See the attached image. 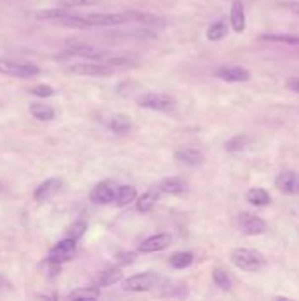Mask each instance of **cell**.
<instances>
[{
  "label": "cell",
  "mask_w": 299,
  "mask_h": 301,
  "mask_svg": "<svg viewBox=\"0 0 299 301\" xmlns=\"http://www.w3.org/2000/svg\"><path fill=\"white\" fill-rule=\"evenodd\" d=\"M231 262L241 271L248 273H255L259 269L264 268L266 259L259 250L253 249H234L231 252Z\"/></svg>",
  "instance_id": "6da1fadb"
},
{
  "label": "cell",
  "mask_w": 299,
  "mask_h": 301,
  "mask_svg": "<svg viewBox=\"0 0 299 301\" xmlns=\"http://www.w3.org/2000/svg\"><path fill=\"white\" fill-rule=\"evenodd\" d=\"M138 104L145 109L160 111V113H171L176 109V100L171 95L157 94V92H150V94L141 95L138 99Z\"/></svg>",
  "instance_id": "7a4b0ae2"
},
{
  "label": "cell",
  "mask_w": 299,
  "mask_h": 301,
  "mask_svg": "<svg viewBox=\"0 0 299 301\" xmlns=\"http://www.w3.org/2000/svg\"><path fill=\"white\" fill-rule=\"evenodd\" d=\"M0 72L12 78H34L41 72V69L34 63L16 62V60H0Z\"/></svg>",
  "instance_id": "3957f363"
},
{
  "label": "cell",
  "mask_w": 299,
  "mask_h": 301,
  "mask_svg": "<svg viewBox=\"0 0 299 301\" xmlns=\"http://www.w3.org/2000/svg\"><path fill=\"white\" fill-rule=\"evenodd\" d=\"M67 71L71 74L76 76H88V78H106V76L113 74L114 69L107 63H74L71 67H67Z\"/></svg>",
  "instance_id": "277c9868"
},
{
  "label": "cell",
  "mask_w": 299,
  "mask_h": 301,
  "mask_svg": "<svg viewBox=\"0 0 299 301\" xmlns=\"http://www.w3.org/2000/svg\"><path fill=\"white\" fill-rule=\"evenodd\" d=\"M158 282V277L151 271H145V273H138L134 277H129L123 282V289L130 291V293H143V291L153 289Z\"/></svg>",
  "instance_id": "5b68a950"
},
{
  "label": "cell",
  "mask_w": 299,
  "mask_h": 301,
  "mask_svg": "<svg viewBox=\"0 0 299 301\" xmlns=\"http://www.w3.org/2000/svg\"><path fill=\"white\" fill-rule=\"evenodd\" d=\"M90 27H114L130 21V12H102V14L85 16Z\"/></svg>",
  "instance_id": "8992f818"
},
{
  "label": "cell",
  "mask_w": 299,
  "mask_h": 301,
  "mask_svg": "<svg viewBox=\"0 0 299 301\" xmlns=\"http://www.w3.org/2000/svg\"><path fill=\"white\" fill-rule=\"evenodd\" d=\"M116 192H118V187L114 185V183L102 182L94 187L90 199L95 204H109V202L116 201Z\"/></svg>",
  "instance_id": "52a82bcc"
},
{
  "label": "cell",
  "mask_w": 299,
  "mask_h": 301,
  "mask_svg": "<svg viewBox=\"0 0 299 301\" xmlns=\"http://www.w3.org/2000/svg\"><path fill=\"white\" fill-rule=\"evenodd\" d=\"M238 224H240V227L245 233L252 234V236L266 233V229H268V226H266V222L262 218L253 213H248V211H243V213L238 215Z\"/></svg>",
  "instance_id": "ba28073f"
},
{
  "label": "cell",
  "mask_w": 299,
  "mask_h": 301,
  "mask_svg": "<svg viewBox=\"0 0 299 301\" xmlns=\"http://www.w3.org/2000/svg\"><path fill=\"white\" fill-rule=\"evenodd\" d=\"M76 252V240L74 238H65L62 242H58L50 252V261L51 262H63L69 261V259L74 255Z\"/></svg>",
  "instance_id": "9c48e42d"
},
{
  "label": "cell",
  "mask_w": 299,
  "mask_h": 301,
  "mask_svg": "<svg viewBox=\"0 0 299 301\" xmlns=\"http://www.w3.org/2000/svg\"><path fill=\"white\" fill-rule=\"evenodd\" d=\"M276 189L284 194H299V174L294 171H282L275 180Z\"/></svg>",
  "instance_id": "30bf717a"
},
{
  "label": "cell",
  "mask_w": 299,
  "mask_h": 301,
  "mask_svg": "<svg viewBox=\"0 0 299 301\" xmlns=\"http://www.w3.org/2000/svg\"><path fill=\"white\" fill-rule=\"evenodd\" d=\"M173 242V238L171 234L167 233H158V234H153V236L146 238L145 242L139 245V252L141 253H151V252H158V250H164L171 245Z\"/></svg>",
  "instance_id": "8fae6325"
},
{
  "label": "cell",
  "mask_w": 299,
  "mask_h": 301,
  "mask_svg": "<svg viewBox=\"0 0 299 301\" xmlns=\"http://www.w3.org/2000/svg\"><path fill=\"white\" fill-rule=\"evenodd\" d=\"M63 182L60 178H50V180H44L43 183H41L39 187L36 189V192H34V198L37 199L39 202L43 201H48L50 198H53V196L58 192L60 189H62Z\"/></svg>",
  "instance_id": "7c38bea8"
},
{
  "label": "cell",
  "mask_w": 299,
  "mask_h": 301,
  "mask_svg": "<svg viewBox=\"0 0 299 301\" xmlns=\"http://www.w3.org/2000/svg\"><path fill=\"white\" fill-rule=\"evenodd\" d=\"M217 76L224 81H229V83H245L252 78L250 71L243 67H220L217 71Z\"/></svg>",
  "instance_id": "4fadbf2b"
},
{
  "label": "cell",
  "mask_w": 299,
  "mask_h": 301,
  "mask_svg": "<svg viewBox=\"0 0 299 301\" xmlns=\"http://www.w3.org/2000/svg\"><path fill=\"white\" fill-rule=\"evenodd\" d=\"M176 158L181 164H185V166L196 167V166H199V164H202V160H204V153H202L201 150L194 148V147H185V148H181V150L176 151Z\"/></svg>",
  "instance_id": "5bb4252c"
},
{
  "label": "cell",
  "mask_w": 299,
  "mask_h": 301,
  "mask_svg": "<svg viewBox=\"0 0 299 301\" xmlns=\"http://www.w3.org/2000/svg\"><path fill=\"white\" fill-rule=\"evenodd\" d=\"M162 194H164V192H162L160 185L148 189V190L145 192V194H143L141 198H139V201H138V210L143 211V213H146V211H150V210H153L155 204H157V201L160 199Z\"/></svg>",
  "instance_id": "9a60e30c"
},
{
  "label": "cell",
  "mask_w": 299,
  "mask_h": 301,
  "mask_svg": "<svg viewBox=\"0 0 299 301\" xmlns=\"http://www.w3.org/2000/svg\"><path fill=\"white\" fill-rule=\"evenodd\" d=\"M69 53H71V55L85 56V58H90V60H102L104 56H106V53L100 51L99 48L88 46V44H72V46H69Z\"/></svg>",
  "instance_id": "2e32d148"
},
{
  "label": "cell",
  "mask_w": 299,
  "mask_h": 301,
  "mask_svg": "<svg viewBox=\"0 0 299 301\" xmlns=\"http://www.w3.org/2000/svg\"><path fill=\"white\" fill-rule=\"evenodd\" d=\"M231 27L234 32L241 34L247 27V21H245V7L240 0H236L231 7Z\"/></svg>",
  "instance_id": "e0dca14e"
},
{
  "label": "cell",
  "mask_w": 299,
  "mask_h": 301,
  "mask_svg": "<svg viewBox=\"0 0 299 301\" xmlns=\"http://www.w3.org/2000/svg\"><path fill=\"white\" fill-rule=\"evenodd\" d=\"M130 12V21H138L141 25H153V27H160L165 25L164 18L157 14H151V12H139V11H129Z\"/></svg>",
  "instance_id": "ac0fdd59"
},
{
  "label": "cell",
  "mask_w": 299,
  "mask_h": 301,
  "mask_svg": "<svg viewBox=\"0 0 299 301\" xmlns=\"http://www.w3.org/2000/svg\"><path fill=\"white\" fill-rule=\"evenodd\" d=\"M187 182L185 180H181V178H165L164 182L160 183V189L164 194H183L187 190Z\"/></svg>",
  "instance_id": "d6986e66"
},
{
  "label": "cell",
  "mask_w": 299,
  "mask_h": 301,
  "mask_svg": "<svg viewBox=\"0 0 299 301\" xmlns=\"http://www.w3.org/2000/svg\"><path fill=\"white\" fill-rule=\"evenodd\" d=\"M67 14H69L67 9L60 7L58 5L56 9H44V11H37L32 16L39 21H58V20H62L63 16H67Z\"/></svg>",
  "instance_id": "ffe728a7"
},
{
  "label": "cell",
  "mask_w": 299,
  "mask_h": 301,
  "mask_svg": "<svg viewBox=\"0 0 299 301\" xmlns=\"http://www.w3.org/2000/svg\"><path fill=\"white\" fill-rule=\"evenodd\" d=\"M28 111H30V115L34 116V118L41 120V122H51V120L55 118L53 107L46 106V104H30Z\"/></svg>",
  "instance_id": "44dd1931"
},
{
  "label": "cell",
  "mask_w": 299,
  "mask_h": 301,
  "mask_svg": "<svg viewBox=\"0 0 299 301\" xmlns=\"http://www.w3.org/2000/svg\"><path fill=\"white\" fill-rule=\"evenodd\" d=\"M247 201L252 202V204H255V206H266V204H269L271 198H269V194L264 189L253 187V189H250L247 192Z\"/></svg>",
  "instance_id": "7402d4cb"
},
{
  "label": "cell",
  "mask_w": 299,
  "mask_h": 301,
  "mask_svg": "<svg viewBox=\"0 0 299 301\" xmlns=\"http://www.w3.org/2000/svg\"><path fill=\"white\" fill-rule=\"evenodd\" d=\"M109 127H111V131L116 132V134H125V132L130 131L132 123H130L129 116H125V115H114L113 118L109 120Z\"/></svg>",
  "instance_id": "603a6c76"
},
{
  "label": "cell",
  "mask_w": 299,
  "mask_h": 301,
  "mask_svg": "<svg viewBox=\"0 0 299 301\" xmlns=\"http://www.w3.org/2000/svg\"><path fill=\"white\" fill-rule=\"evenodd\" d=\"M262 41H271V43H284V44H299V36H294V34H264L260 36Z\"/></svg>",
  "instance_id": "cb8c5ba5"
},
{
  "label": "cell",
  "mask_w": 299,
  "mask_h": 301,
  "mask_svg": "<svg viewBox=\"0 0 299 301\" xmlns=\"http://www.w3.org/2000/svg\"><path fill=\"white\" fill-rule=\"evenodd\" d=\"M136 199V189L130 185L118 187V192H116V204L125 206L129 202H132Z\"/></svg>",
  "instance_id": "d4e9b609"
},
{
  "label": "cell",
  "mask_w": 299,
  "mask_h": 301,
  "mask_svg": "<svg viewBox=\"0 0 299 301\" xmlns=\"http://www.w3.org/2000/svg\"><path fill=\"white\" fill-rule=\"evenodd\" d=\"M252 141V138L247 134H240V136H234L232 139H229L225 143V150L227 151H240L243 150L245 147H248V143Z\"/></svg>",
  "instance_id": "484cf974"
},
{
  "label": "cell",
  "mask_w": 299,
  "mask_h": 301,
  "mask_svg": "<svg viewBox=\"0 0 299 301\" xmlns=\"http://www.w3.org/2000/svg\"><path fill=\"white\" fill-rule=\"evenodd\" d=\"M192 262H194V255L190 252H176L173 257H171V266L176 269L189 268Z\"/></svg>",
  "instance_id": "4316f807"
},
{
  "label": "cell",
  "mask_w": 299,
  "mask_h": 301,
  "mask_svg": "<svg viewBox=\"0 0 299 301\" xmlns=\"http://www.w3.org/2000/svg\"><path fill=\"white\" fill-rule=\"evenodd\" d=\"M122 271L120 269H107V271H104L100 277H99V285L100 287H107V285H113L116 284V282L122 280Z\"/></svg>",
  "instance_id": "83f0119b"
},
{
  "label": "cell",
  "mask_w": 299,
  "mask_h": 301,
  "mask_svg": "<svg viewBox=\"0 0 299 301\" xmlns=\"http://www.w3.org/2000/svg\"><path fill=\"white\" fill-rule=\"evenodd\" d=\"M100 0H58L60 7L72 9V7H88V5L99 4Z\"/></svg>",
  "instance_id": "f1b7e54d"
},
{
  "label": "cell",
  "mask_w": 299,
  "mask_h": 301,
  "mask_svg": "<svg viewBox=\"0 0 299 301\" xmlns=\"http://www.w3.org/2000/svg\"><path fill=\"white\" fill-rule=\"evenodd\" d=\"M71 300H95L99 298V291L94 289V287H87V289H78L74 293L69 294Z\"/></svg>",
  "instance_id": "f546056e"
},
{
  "label": "cell",
  "mask_w": 299,
  "mask_h": 301,
  "mask_svg": "<svg viewBox=\"0 0 299 301\" xmlns=\"http://www.w3.org/2000/svg\"><path fill=\"white\" fill-rule=\"evenodd\" d=\"M227 34V28L222 21H217V23H213L211 27L208 28V39L209 41H218Z\"/></svg>",
  "instance_id": "4dcf8cb0"
},
{
  "label": "cell",
  "mask_w": 299,
  "mask_h": 301,
  "mask_svg": "<svg viewBox=\"0 0 299 301\" xmlns=\"http://www.w3.org/2000/svg\"><path fill=\"white\" fill-rule=\"evenodd\" d=\"M213 282L222 289H231V278H229V275L225 273L224 269H215L213 271Z\"/></svg>",
  "instance_id": "1f68e13d"
},
{
  "label": "cell",
  "mask_w": 299,
  "mask_h": 301,
  "mask_svg": "<svg viewBox=\"0 0 299 301\" xmlns=\"http://www.w3.org/2000/svg\"><path fill=\"white\" fill-rule=\"evenodd\" d=\"M106 63L107 65H111L113 69H129V67H136V65H138L134 58H122V56L107 60Z\"/></svg>",
  "instance_id": "d6a6232c"
},
{
  "label": "cell",
  "mask_w": 299,
  "mask_h": 301,
  "mask_svg": "<svg viewBox=\"0 0 299 301\" xmlns=\"http://www.w3.org/2000/svg\"><path fill=\"white\" fill-rule=\"evenodd\" d=\"M32 94L34 95H41V97H50V95L55 94L51 87H48V85H39V87L32 88Z\"/></svg>",
  "instance_id": "836d02e7"
},
{
  "label": "cell",
  "mask_w": 299,
  "mask_h": 301,
  "mask_svg": "<svg viewBox=\"0 0 299 301\" xmlns=\"http://www.w3.org/2000/svg\"><path fill=\"white\" fill-rule=\"evenodd\" d=\"M85 229H87V224H85V222H76L74 226L71 227V238H74V240L81 238Z\"/></svg>",
  "instance_id": "e575fe53"
},
{
  "label": "cell",
  "mask_w": 299,
  "mask_h": 301,
  "mask_svg": "<svg viewBox=\"0 0 299 301\" xmlns=\"http://www.w3.org/2000/svg\"><path fill=\"white\" fill-rule=\"evenodd\" d=\"M287 88L292 92H296V94H299V78H291L287 79Z\"/></svg>",
  "instance_id": "d590c367"
},
{
  "label": "cell",
  "mask_w": 299,
  "mask_h": 301,
  "mask_svg": "<svg viewBox=\"0 0 299 301\" xmlns=\"http://www.w3.org/2000/svg\"><path fill=\"white\" fill-rule=\"evenodd\" d=\"M287 7L291 9L294 14H298L299 16V4H287Z\"/></svg>",
  "instance_id": "8d00e7d4"
},
{
  "label": "cell",
  "mask_w": 299,
  "mask_h": 301,
  "mask_svg": "<svg viewBox=\"0 0 299 301\" xmlns=\"http://www.w3.org/2000/svg\"><path fill=\"white\" fill-rule=\"evenodd\" d=\"M2 285H4V280H2V277H0V287H2Z\"/></svg>",
  "instance_id": "74e56055"
},
{
  "label": "cell",
  "mask_w": 299,
  "mask_h": 301,
  "mask_svg": "<svg viewBox=\"0 0 299 301\" xmlns=\"http://www.w3.org/2000/svg\"><path fill=\"white\" fill-rule=\"evenodd\" d=\"M2 190H4V187H2V183H0V194H2Z\"/></svg>",
  "instance_id": "f35d334b"
}]
</instances>
